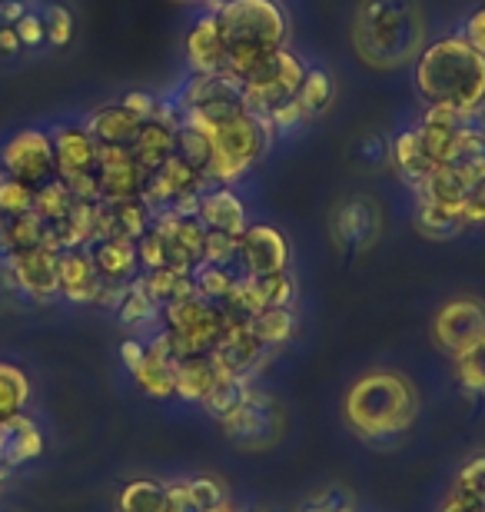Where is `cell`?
Segmentation results:
<instances>
[{
    "instance_id": "1",
    "label": "cell",
    "mask_w": 485,
    "mask_h": 512,
    "mask_svg": "<svg viewBox=\"0 0 485 512\" xmlns=\"http://www.w3.org/2000/svg\"><path fill=\"white\" fill-rule=\"evenodd\" d=\"M416 90L426 107L479 117L485 110V54L462 34L439 37L416 57Z\"/></svg>"
},
{
    "instance_id": "2",
    "label": "cell",
    "mask_w": 485,
    "mask_h": 512,
    "mask_svg": "<svg viewBox=\"0 0 485 512\" xmlns=\"http://www.w3.org/2000/svg\"><path fill=\"white\" fill-rule=\"evenodd\" d=\"M356 57L373 70H399L426 47L419 0H359L349 27Z\"/></svg>"
},
{
    "instance_id": "3",
    "label": "cell",
    "mask_w": 485,
    "mask_h": 512,
    "mask_svg": "<svg viewBox=\"0 0 485 512\" xmlns=\"http://www.w3.org/2000/svg\"><path fill=\"white\" fill-rule=\"evenodd\" d=\"M346 426L369 446H389L412 429L419 416V393L409 376L373 370L349 386L343 399Z\"/></svg>"
},
{
    "instance_id": "4",
    "label": "cell",
    "mask_w": 485,
    "mask_h": 512,
    "mask_svg": "<svg viewBox=\"0 0 485 512\" xmlns=\"http://www.w3.org/2000/svg\"><path fill=\"white\" fill-rule=\"evenodd\" d=\"M226 50V74L236 84L263 57L290 47V14L280 0H223L210 10Z\"/></svg>"
},
{
    "instance_id": "5",
    "label": "cell",
    "mask_w": 485,
    "mask_h": 512,
    "mask_svg": "<svg viewBox=\"0 0 485 512\" xmlns=\"http://www.w3.org/2000/svg\"><path fill=\"white\" fill-rule=\"evenodd\" d=\"M210 137L213 157L206 167L213 187H233L250 173L266 150H270L273 130L266 127V120H260L253 110H243L230 120H220L210 130H203Z\"/></svg>"
},
{
    "instance_id": "6",
    "label": "cell",
    "mask_w": 485,
    "mask_h": 512,
    "mask_svg": "<svg viewBox=\"0 0 485 512\" xmlns=\"http://www.w3.org/2000/svg\"><path fill=\"white\" fill-rule=\"evenodd\" d=\"M306 70H309L306 60L290 47L263 57L260 64L240 80L246 107H250L260 120H270L273 114H280L283 107H290L299 97L303 80H306Z\"/></svg>"
},
{
    "instance_id": "7",
    "label": "cell",
    "mask_w": 485,
    "mask_h": 512,
    "mask_svg": "<svg viewBox=\"0 0 485 512\" xmlns=\"http://www.w3.org/2000/svg\"><path fill=\"white\" fill-rule=\"evenodd\" d=\"M160 333L167 336L170 353L180 360L196 353H210L223 336V320L216 303H206L203 296H187L160 310Z\"/></svg>"
},
{
    "instance_id": "8",
    "label": "cell",
    "mask_w": 485,
    "mask_h": 512,
    "mask_svg": "<svg viewBox=\"0 0 485 512\" xmlns=\"http://www.w3.org/2000/svg\"><path fill=\"white\" fill-rule=\"evenodd\" d=\"M220 426H223V436L230 439L233 446L263 453V449H273L283 439L286 416H283V406L276 403L266 389L250 386L246 396L240 399V406H236L230 416L220 419Z\"/></svg>"
},
{
    "instance_id": "9",
    "label": "cell",
    "mask_w": 485,
    "mask_h": 512,
    "mask_svg": "<svg viewBox=\"0 0 485 512\" xmlns=\"http://www.w3.org/2000/svg\"><path fill=\"white\" fill-rule=\"evenodd\" d=\"M0 173L10 180L24 183V187L37 190L57 177V157L50 130L24 127L0 143Z\"/></svg>"
},
{
    "instance_id": "10",
    "label": "cell",
    "mask_w": 485,
    "mask_h": 512,
    "mask_svg": "<svg viewBox=\"0 0 485 512\" xmlns=\"http://www.w3.org/2000/svg\"><path fill=\"white\" fill-rule=\"evenodd\" d=\"M432 336H436L439 350L449 356L466 353L469 346L485 340V303L479 296H452L449 303L439 306L436 320H432Z\"/></svg>"
},
{
    "instance_id": "11",
    "label": "cell",
    "mask_w": 485,
    "mask_h": 512,
    "mask_svg": "<svg viewBox=\"0 0 485 512\" xmlns=\"http://www.w3.org/2000/svg\"><path fill=\"white\" fill-rule=\"evenodd\" d=\"M329 233H333V243L346 253H363L379 240L383 233V210L373 197L366 193H356V197H346L336 203L333 217H329Z\"/></svg>"
},
{
    "instance_id": "12",
    "label": "cell",
    "mask_w": 485,
    "mask_h": 512,
    "mask_svg": "<svg viewBox=\"0 0 485 512\" xmlns=\"http://www.w3.org/2000/svg\"><path fill=\"white\" fill-rule=\"evenodd\" d=\"M293 247L283 230L266 227V223H253L243 230L240 243H236V270L243 276H273L290 270Z\"/></svg>"
},
{
    "instance_id": "13",
    "label": "cell",
    "mask_w": 485,
    "mask_h": 512,
    "mask_svg": "<svg viewBox=\"0 0 485 512\" xmlns=\"http://www.w3.org/2000/svg\"><path fill=\"white\" fill-rule=\"evenodd\" d=\"M150 230L157 233L163 247V266L177 273H193L203 263V240L206 230L196 217H180V213H160L153 217Z\"/></svg>"
},
{
    "instance_id": "14",
    "label": "cell",
    "mask_w": 485,
    "mask_h": 512,
    "mask_svg": "<svg viewBox=\"0 0 485 512\" xmlns=\"http://www.w3.org/2000/svg\"><path fill=\"white\" fill-rule=\"evenodd\" d=\"M57 260L60 253L54 247H34V250H20V253H7L4 263L10 276H14V286L20 296L34 303H47L60 296L57 290Z\"/></svg>"
},
{
    "instance_id": "15",
    "label": "cell",
    "mask_w": 485,
    "mask_h": 512,
    "mask_svg": "<svg viewBox=\"0 0 485 512\" xmlns=\"http://www.w3.org/2000/svg\"><path fill=\"white\" fill-rule=\"evenodd\" d=\"M97 193L100 203H123V200H140L143 193V177L140 163L133 160L130 147H100L97 153Z\"/></svg>"
},
{
    "instance_id": "16",
    "label": "cell",
    "mask_w": 485,
    "mask_h": 512,
    "mask_svg": "<svg viewBox=\"0 0 485 512\" xmlns=\"http://www.w3.org/2000/svg\"><path fill=\"white\" fill-rule=\"evenodd\" d=\"M54 140V157H57V177L74 180V177H90L97 170V153L100 143L90 137L84 124H60L50 130Z\"/></svg>"
},
{
    "instance_id": "17",
    "label": "cell",
    "mask_w": 485,
    "mask_h": 512,
    "mask_svg": "<svg viewBox=\"0 0 485 512\" xmlns=\"http://www.w3.org/2000/svg\"><path fill=\"white\" fill-rule=\"evenodd\" d=\"M103 286H127L140 276L137 240L130 237H100L87 247Z\"/></svg>"
},
{
    "instance_id": "18",
    "label": "cell",
    "mask_w": 485,
    "mask_h": 512,
    "mask_svg": "<svg viewBox=\"0 0 485 512\" xmlns=\"http://www.w3.org/2000/svg\"><path fill=\"white\" fill-rule=\"evenodd\" d=\"M57 290L67 303H97L103 280L90 260L87 247L64 250L57 260Z\"/></svg>"
},
{
    "instance_id": "19",
    "label": "cell",
    "mask_w": 485,
    "mask_h": 512,
    "mask_svg": "<svg viewBox=\"0 0 485 512\" xmlns=\"http://www.w3.org/2000/svg\"><path fill=\"white\" fill-rule=\"evenodd\" d=\"M196 220L203 230L226 233V237H243V230L250 227L246 220L243 200L236 197L233 187H210L196 203Z\"/></svg>"
},
{
    "instance_id": "20",
    "label": "cell",
    "mask_w": 485,
    "mask_h": 512,
    "mask_svg": "<svg viewBox=\"0 0 485 512\" xmlns=\"http://www.w3.org/2000/svg\"><path fill=\"white\" fill-rule=\"evenodd\" d=\"M133 380H137V386L147 396H157V399L177 396V356L170 353L167 336L163 333L147 340V353H143V363L133 370Z\"/></svg>"
},
{
    "instance_id": "21",
    "label": "cell",
    "mask_w": 485,
    "mask_h": 512,
    "mask_svg": "<svg viewBox=\"0 0 485 512\" xmlns=\"http://www.w3.org/2000/svg\"><path fill=\"white\" fill-rule=\"evenodd\" d=\"M183 54H187V70L190 74H226V50H223V37L216 30L213 14H206L196 20L187 34V44H183Z\"/></svg>"
},
{
    "instance_id": "22",
    "label": "cell",
    "mask_w": 485,
    "mask_h": 512,
    "mask_svg": "<svg viewBox=\"0 0 485 512\" xmlns=\"http://www.w3.org/2000/svg\"><path fill=\"white\" fill-rule=\"evenodd\" d=\"M130 153H133V160L140 163L143 177H153V173L177 153V124L160 120V117L143 120L137 137L130 143Z\"/></svg>"
},
{
    "instance_id": "23",
    "label": "cell",
    "mask_w": 485,
    "mask_h": 512,
    "mask_svg": "<svg viewBox=\"0 0 485 512\" xmlns=\"http://www.w3.org/2000/svg\"><path fill=\"white\" fill-rule=\"evenodd\" d=\"M44 453V433L30 416H14L7 423H0V466L17 469L24 463H34V459Z\"/></svg>"
},
{
    "instance_id": "24",
    "label": "cell",
    "mask_w": 485,
    "mask_h": 512,
    "mask_svg": "<svg viewBox=\"0 0 485 512\" xmlns=\"http://www.w3.org/2000/svg\"><path fill=\"white\" fill-rule=\"evenodd\" d=\"M84 127L90 130V137H94L100 147H130L140 130V120L117 100V104H103L97 110H90Z\"/></svg>"
},
{
    "instance_id": "25",
    "label": "cell",
    "mask_w": 485,
    "mask_h": 512,
    "mask_svg": "<svg viewBox=\"0 0 485 512\" xmlns=\"http://www.w3.org/2000/svg\"><path fill=\"white\" fill-rule=\"evenodd\" d=\"M389 160H392V167H396L399 177L406 180L412 190H419L422 183L432 177V170H436V163H432L426 147H422L416 127L396 133V140H392V147H389Z\"/></svg>"
},
{
    "instance_id": "26",
    "label": "cell",
    "mask_w": 485,
    "mask_h": 512,
    "mask_svg": "<svg viewBox=\"0 0 485 512\" xmlns=\"http://www.w3.org/2000/svg\"><path fill=\"white\" fill-rule=\"evenodd\" d=\"M113 313H117V320L127 326L130 333H143V330H150V326L160 323V306L147 293V286H143L140 276L133 283L123 286L120 303H117V310H113Z\"/></svg>"
},
{
    "instance_id": "27",
    "label": "cell",
    "mask_w": 485,
    "mask_h": 512,
    "mask_svg": "<svg viewBox=\"0 0 485 512\" xmlns=\"http://www.w3.org/2000/svg\"><path fill=\"white\" fill-rule=\"evenodd\" d=\"M216 383H220V370L210 353H196L177 363V396L187 403H203Z\"/></svg>"
},
{
    "instance_id": "28",
    "label": "cell",
    "mask_w": 485,
    "mask_h": 512,
    "mask_svg": "<svg viewBox=\"0 0 485 512\" xmlns=\"http://www.w3.org/2000/svg\"><path fill=\"white\" fill-rule=\"evenodd\" d=\"M296 326H299V320H296L293 306H276V310L253 313L250 333L266 346V350H280V346H286L296 336Z\"/></svg>"
},
{
    "instance_id": "29",
    "label": "cell",
    "mask_w": 485,
    "mask_h": 512,
    "mask_svg": "<svg viewBox=\"0 0 485 512\" xmlns=\"http://www.w3.org/2000/svg\"><path fill=\"white\" fill-rule=\"evenodd\" d=\"M47 243V223L37 217L34 210L20 213V217L0 220V247L4 253H20V250H34Z\"/></svg>"
},
{
    "instance_id": "30",
    "label": "cell",
    "mask_w": 485,
    "mask_h": 512,
    "mask_svg": "<svg viewBox=\"0 0 485 512\" xmlns=\"http://www.w3.org/2000/svg\"><path fill=\"white\" fill-rule=\"evenodd\" d=\"M243 273L233 266H220V263H200L193 270V286L196 296H203L206 303H223L226 296H233V290L240 286Z\"/></svg>"
},
{
    "instance_id": "31",
    "label": "cell",
    "mask_w": 485,
    "mask_h": 512,
    "mask_svg": "<svg viewBox=\"0 0 485 512\" xmlns=\"http://www.w3.org/2000/svg\"><path fill=\"white\" fill-rule=\"evenodd\" d=\"M140 280H143V286H147V293L157 300L160 310H163V306H170V303H177V300H187V296L196 293L193 273H177V270H167V266L140 273Z\"/></svg>"
},
{
    "instance_id": "32",
    "label": "cell",
    "mask_w": 485,
    "mask_h": 512,
    "mask_svg": "<svg viewBox=\"0 0 485 512\" xmlns=\"http://www.w3.org/2000/svg\"><path fill=\"white\" fill-rule=\"evenodd\" d=\"M117 512H167V483L160 479H133L120 489Z\"/></svg>"
},
{
    "instance_id": "33",
    "label": "cell",
    "mask_w": 485,
    "mask_h": 512,
    "mask_svg": "<svg viewBox=\"0 0 485 512\" xmlns=\"http://www.w3.org/2000/svg\"><path fill=\"white\" fill-rule=\"evenodd\" d=\"M30 403V380L14 363L0 360V423L20 416Z\"/></svg>"
},
{
    "instance_id": "34",
    "label": "cell",
    "mask_w": 485,
    "mask_h": 512,
    "mask_svg": "<svg viewBox=\"0 0 485 512\" xmlns=\"http://www.w3.org/2000/svg\"><path fill=\"white\" fill-rule=\"evenodd\" d=\"M416 227L422 237H429V240H452V237H459L462 230H469L462 210L432 207V203H419L416 207Z\"/></svg>"
},
{
    "instance_id": "35",
    "label": "cell",
    "mask_w": 485,
    "mask_h": 512,
    "mask_svg": "<svg viewBox=\"0 0 485 512\" xmlns=\"http://www.w3.org/2000/svg\"><path fill=\"white\" fill-rule=\"evenodd\" d=\"M74 203H77L74 193H70V187L60 177H54L50 183H44V187L34 190V213L47 223V227L57 220H64Z\"/></svg>"
},
{
    "instance_id": "36",
    "label": "cell",
    "mask_w": 485,
    "mask_h": 512,
    "mask_svg": "<svg viewBox=\"0 0 485 512\" xmlns=\"http://www.w3.org/2000/svg\"><path fill=\"white\" fill-rule=\"evenodd\" d=\"M246 389H250V380H240V376H223L220 373V383L210 389V396H206L200 406L213 419H223V416H230L236 406H240V399L246 396Z\"/></svg>"
},
{
    "instance_id": "37",
    "label": "cell",
    "mask_w": 485,
    "mask_h": 512,
    "mask_svg": "<svg viewBox=\"0 0 485 512\" xmlns=\"http://www.w3.org/2000/svg\"><path fill=\"white\" fill-rule=\"evenodd\" d=\"M449 493H456L459 499H466V503H472L479 512H485V453L472 456L469 463L459 469Z\"/></svg>"
},
{
    "instance_id": "38",
    "label": "cell",
    "mask_w": 485,
    "mask_h": 512,
    "mask_svg": "<svg viewBox=\"0 0 485 512\" xmlns=\"http://www.w3.org/2000/svg\"><path fill=\"white\" fill-rule=\"evenodd\" d=\"M40 17H44V30H47V44L50 47L64 50L70 40H74L77 17H74V10H70L67 4L54 0V4H47L44 10H40Z\"/></svg>"
},
{
    "instance_id": "39",
    "label": "cell",
    "mask_w": 485,
    "mask_h": 512,
    "mask_svg": "<svg viewBox=\"0 0 485 512\" xmlns=\"http://www.w3.org/2000/svg\"><path fill=\"white\" fill-rule=\"evenodd\" d=\"M177 157L187 160L190 167H196L200 173H206L210 167V157H213V147H210V137L203 130H196L190 124H180L177 127ZM210 180V177H206Z\"/></svg>"
},
{
    "instance_id": "40",
    "label": "cell",
    "mask_w": 485,
    "mask_h": 512,
    "mask_svg": "<svg viewBox=\"0 0 485 512\" xmlns=\"http://www.w3.org/2000/svg\"><path fill=\"white\" fill-rule=\"evenodd\" d=\"M333 77L326 74L323 67H309L306 70V80H303V90H299V100H303L306 114L316 117L333 104Z\"/></svg>"
},
{
    "instance_id": "41",
    "label": "cell",
    "mask_w": 485,
    "mask_h": 512,
    "mask_svg": "<svg viewBox=\"0 0 485 512\" xmlns=\"http://www.w3.org/2000/svg\"><path fill=\"white\" fill-rule=\"evenodd\" d=\"M183 489H187V499L196 512H220L223 506H230L226 499V489L216 483L213 476H193L183 479Z\"/></svg>"
},
{
    "instance_id": "42",
    "label": "cell",
    "mask_w": 485,
    "mask_h": 512,
    "mask_svg": "<svg viewBox=\"0 0 485 512\" xmlns=\"http://www.w3.org/2000/svg\"><path fill=\"white\" fill-rule=\"evenodd\" d=\"M452 360H456V380L462 383V389L485 393V340L469 346L466 353L452 356Z\"/></svg>"
},
{
    "instance_id": "43",
    "label": "cell",
    "mask_w": 485,
    "mask_h": 512,
    "mask_svg": "<svg viewBox=\"0 0 485 512\" xmlns=\"http://www.w3.org/2000/svg\"><path fill=\"white\" fill-rule=\"evenodd\" d=\"M30 210H34V190L10 180L7 173H0V220L20 217V213H30Z\"/></svg>"
},
{
    "instance_id": "44",
    "label": "cell",
    "mask_w": 485,
    "mask_h": 512,
    "mask_svg": "<svg viewBox=\"0 0 485 512\" xmlns=\"http://www.w3.org/2000/svg\"><path fill=\"white\" fill-rule=\"evenodd\" d=\"M299 512H356V499L343 486H329L309 496Z\"/></svg>"
},
{
    "instance_id": "45",
    "label": "cell",
    "mask_w": 485,
    "mask_h": 512,
    "mask_svg": "<svg viewBox=\"0 0 485 512\" xmlns=\"http://www.w3.org/2000/svg\"><path fill=\"white\" fill-rule=\"evenodd\" d=\"M236 243H240V237H226V233H210V230H206V240H203V263L233 266V263H236Z\"/></svg>"
},
{
    "instance_id": "46",
    "label": "cell",
    "mask_w": 485,
    "mask_h": 512,
    "mask_svg": "<svg viewBox=\"0 0 485 512\" xmlns=\"http://www.w3.org/2000/svg\"><path fill=\"white\" fill-rule=\"evenodd\" d=\"M17 37H20V47L24 50H37L47 44V30H44V17L37 14V10H27L24 17L14 24Z\"/></svg>"
},
{
    "instance_id": "47",
    "label": "cell",
    "mask_w": 485,
    "mask_h": 512,
    "mask_svg": "<svg viewBox=\"0 0 485 512\" xmlns=\"http://www.w3.org/2000/svg\"><path fill=\"white\" fill-rule=\"evenodd\" d=\"M160 100H163V97L147 94V90H130V94H123V97H120V104L127 107L130 114L143 124V120H153V117L160 114Z\"/></svg>"
},
{
    "instance_id": "48",
    "label": "cell",
    "mask_w": 485,
    "mask_h": 512,
    "mask_svg": "<svg viewBox=\"0 0 485 512\" xmlns=\"http://www.w3.org/2000/svg\"><path fill=\"white\" fill-rule=\"evenodd\" d=\"M459 34L466 37L472 47L482 50V54H485V4L472 10V14L466 17V24H462Z\"/></svg>"
},
{
    "instance_id": "49",
    "label": "cell",
    "mask_w": 485,
    "mask_h": 512,
    "mask_svg": "<svg viewBox=\"0 0 485 512\" xmlns=\"http://www.w3.org/2000/svg\"><path fill=\"white\" fill-rule=\"evenodd\" d=\"M143 353H147V340H137V336H127V340L120 343V360L123 366L133 373L137 366L143 363Z\"/></svg>"
},
{
    "instance_id": "50",
    "label": "cell",
    "mask_w": 485,
    "mask_h": 512,
    "mask_svg": "<svg viewBox=\"0 0 485 512\" xmlns=\"http://www.w3.org/2000/svg\"><path fill=\"white\" fill-rule=\"evenodd\" d=\"M167 512H196L187 499V489H183V479L167 483Z\"/></svg>"
},
{
    "instance_id": "51",
    "label": "cell",
    "mask_w": 485,
    "mask_h": 512,
    "mask_svg": "<svg viewBox=\"0 0 485 512\" xmlns=\"http://www.w3.org/2000/svg\"><path fill=\"white\" fill-rule=\"evenodd\" d=\"M20 37H17V30L14 24H0V57H17L20 54Z\"/></svg>"
},
{
    "instance_id": "52",
    "label": "cell",
    "mask_w": 485,
    "mask_h": 512,
    "mask_svg": "<svg viewBox=\"0 0 485 512\" xmlns=\"http://www.w3.org/2000/svg\"><path fill=\"white\" fill-rule=\"evenodd\" d=\"M27 10V0H0V24H17Z\"/></svg>"
},
{
    "instance_id": "53",
    "label": "cell",
    "mask_w": 485,
    "mask_h": 512,
    "mask_svg": "<svg viewBox=\"0 0 485 512\" xmlns=\"http://www.w3.org/2000/svg\"><path fill=\"white\" fill-rule=\"evenodd\" d=\"M363 157L366 160H383L386 153H389V147H386V140H379V137H366V143H363Z\"/></svg>"
},
{
    "instance_id": "54",
    "label": "cell",
    "mask_w": 485,
    "mask_h": 512,
    "mask_svg": "<svg viewBox=\"0 0 485 512\" xmlns=\"http://www.w3.org/2000/svg\"><path fill=\"white\" fill-rule=\"evenodd\" d=\"M472 193H476V197H479V200L485 203V180H482V183H479V187H476V190H472Z\"/></svg>"
},
{
    "instance_id": "55",
    "label": "cell",
    "mask_w": 485,
    "mask_h": 512,
    "mask_svg": "<svg viewBox=\"0 0 485 512\" xmlns=\"http://www.w3.org/2000/svg\"><path fill=\"white\" fill-rule=\"evenodd\" d=\"M4 476H7V469H4V466H0V479H4Z\"/></svg>"
},
{
    "instance_id": "56",
    "label": "cell",
    "mask_w": 485,
    "mask_h": 512,
    "mask_svg": "<svg viewBox=\"0 0 485 512\" xmlns=\"http://www.w3.org/2000/svg\"><path fill=\"white\" fill-rule=\"evenodd\" d=\"M190 4H206V0H190Z\"/></svg>"
}]
</instances>
